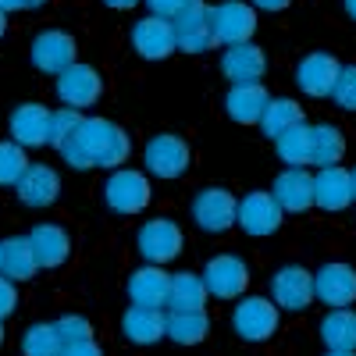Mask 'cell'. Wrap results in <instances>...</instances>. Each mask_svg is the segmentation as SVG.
<instances>
[{
  "mask_svg": "<svg viewBox=\"0 0 356 356\" xmlns=\"http://www.w3.org/2000/svg\"><path fill=\"white\" fill-rule=\"evenodd\" d=\"M114 136V125L104 122V118H86V122L75 129V136L61 146V157L79 168V171H89V168H100V157L107 150V143Z\"/></svg>",
  "mask_w": 356,
  "mask_h": 356,
  "instance_id": "6da1fadb",
  "label": "cell"
},
{
  "mask_svg": "<svg viewBox=\"0 0 356 356\" xmlns=\"http://www.w3.org/2000/svg\"><path fill=\"white\" fill-rule=\"evenodd\" d=\"M211 29H214V43H221L225 50L228 47H243L250 43L253 29H257V11L246 8V4H218L211 8Z\"/></svg>",
  "mask_w": 356,
  "mask_h": 356,
  "instance_id": "7a4b0ae2",
  "label": "cell"
},
{
  "mask_svg": "<svg viewBox=\"0 0 356 356\" xmlns=\"http://www.w3.org/2000/svg\"><path fill=\"white\" fill-rule=\"evenodd\" d=\"M171 25H175L178 50H186V54H203V50H211V47H214L211 8L200 4V0H186V11L178 15Z\"/></svg>",
  "mask_w": 356,
  "mask_h": 356,
  "instance_id": "3957f363",
  "label": "cell"
},
{
  "mask_svg": "<svg viewBox=\"0 0 356 356\" xmlns=\"http://www.w3.org/2000/svg\"><path fill=\"white\" fill-rule=\"evenodd\" d=\"M104 196H107V203L114 207L118 214H139L143 207L150 203V182H146L143 171L122 168V171H114L107 178Z\"/></svg>",
  "mask_w": 356,
  "mask_h": 356,
  "instance_id": "277c9868",
  "label": "cell"
},
{
  "mask_svg": "<svg viewBox=\"0 0 356 356\" xmlns=\"http://www.w3.org/2000/svg\"><path fill=\"white\" fill-rule=\"evenodd\" d=\"M235 332L246 342H264L271 339L275 328H278V307L264 296H246V300L235 307Z\"/></svg>",
  "mask_w": 356,
  "mask_h": 356,
  "instance_id": "5b68a950",
  "label": "cell"
},
{
  "mask_svg": "<svg viewBox=\"0 0 356 356\" xmlns=\"http://www.w3.org/2000/svg\"><path fill=\"white\" fill-rule=\"evenodd\" d=\"M193 218L203 232H225L239 221V203L228 189H203L193 200Z\"/></svg>",
  "mask_w": 356,
  "mask_h": 356,
  "instance_id": "8992f818",
  "label": "cell"
},
{
  "mask_svg": "<svg viewBox=\"0 0 356 356\" xmlns=\"http://www.w3.org/2000/svg\"><path fill=\"white\" fill-rule=\"evenodd\" d=\"M33 65L47 75H57L61 79L68 68H75V40L68 33H57V29H50V33H40L36 43H33Z\"/></svg>",
  "mask_w": 356,
  "mask_h": 356,
  "instance_id": "52a82bcc",
  "label": "cell"
},
{
  "mask_svg": "<svg viewBox=\"0 0 356 356\" xmlns=\"http://www.w3.org/2000/svg\"><path fill=\"white\" fill-rule=\"evenodd\" d=\"M317 300H324L332 310H346L356 300V271L349 264H324L314 275Z\"/></svg>",
  "mask_w": 356,
  "mask_h": 356,
  "instance_id": "ba28073f",
  "label": "cell"
},
{
  "mask_svg": "<svg viewBox=\"0 0 356 356\" xmlns=\"http://www.w3.org/2000/svg\"><path fill=\"white\" fill-rule=\"evenodd\" d=\"M271 296H275V307H282V310H307L310 300L317 296V289H314L310 271L292 264V267H282L271 278Z\"/></svg>",
  "mask_w": 356,
  "mask_h": 356,
  "instance_id": "9c48e42d",
  "label": "cell"
},
{
  "mask_svg": "<svg viewBox=\"0 0 356 356\" xmlns=\"http://www.w3.org/2000/svg\"><path fill=\"white\" fill-rule=\"evenodd\" d=\"M139 253L150 260L154 267L175 260L178 253H182V232H178V225L164 221V218L143 225V232H139Z\"/></svg>",
  "mask_w": 356,
  "mask_h": 356,
  "instance_id": "30bf717a",
  "label": "cell"
},
{
  "mask_svg": "<svg viewBox=\"0 0 356 356\" xmlns=\"http://www.w3.org/2000/svg\"><path fill=\"white\" fill-rule=\"evenodd\" d=\"M246 282H250V275H246V264L239 257H214L203 271L207 292L218 296V300H235V296H243Z\"/></svg>",
  "mask_w": 356,
  "mask_h": 356,
  "instance_id": "8fae6325",
  "label": "cell"
},
{
  "mask_svg": "<svg viewBox=\"0 0 356 356\" xmlns=\"http://www.w3.org/2000/svg\"><path fill=\"white\" fill-rule=\"evenodd\" d=\"M339 75H342V65L332 54H310L300 61V68H296V82H300V89L310 97H332Z\"/></svg>",
  "mask_w": 356,
  "mask_h": 356,
  "instance_id": "7c38bea8",
  "label": "cell"
},
{
  "mask_svg": "<svg viewBox=\"0 0 356 356\" xmlns=\"http://www.w3.org/2000/svg\"><path fill=\"white\" fill-rule=\"evenodd\" d=\"M146 168L157 178H178L189 168V146L178 136H154L146 143Z\"/></svg>",
  "mask_w": 356,
  "mask_h": 356,
  "instance_id": "4fadbf2b",
  "label": "cell"
},
{
  "mask_svg": "<svg viewBox=\"0 0 356 356\" xmlns=\"http://www.w3.org/2000/svg\"><path fill=\"white\" fill-rule=\"evenodd\" d=\"M221 72L232 86H260L264 72H267V57L260 47L243 43V47H228L221 57Z\"/></svg>",
  "mask_w": 356,
  "mask_h": 356,
  "instance_id": "5bb4252c",
  "label": "cell"
},
{
  "mask_svg": "<svg viewBox=\"0 0 356 356\" xmlns=\"http://www.w3.org/2000/svg\"><path fill=\"white\" fill-rule=\"evenodd\" d=\"M129 296L132 307H146V310H164L171 300V278L161 271V267L146 264L129 278Z\"/></svg>",
  "mask_w": 356,
  "mask_h": 356,
  "instance_id": "9a60e30c",
  "label": "cell"
},
{
  "mask_svg": "<svg viewBox=\"0 0 356 356\" xmlns=\"http://www.w3.org/2000/svg\"><path fill=\"white\" fill-rule=\"evenodd\" d=\"M132 43H136L139 57H146V61H161V57H168V54L178 50L175 25H171V22H161V18H143V22H136Z\"/></svg>",
  "mask_w": 356,
  "mask_h": 356,
  "instance_id": "2e32d148",
  "label": "cell"
},
{
  "mask_svg": "<svg viewBox=\"0 0 356 356\" xmlns=\"http://www.w3.org/2000/svg\"><path fill=\"white\" fill-rule=\"evenodd\" d=\"M282 207L271 193H250L243 203H239V225L250 232V235H271L278 232L282 225Z\"/></svg>",
  "mask_w": 356,
  "mask_h": 356,
  "instance_id": "e0dca14e",
  "label": "cell"
},
{
  "mask_svg": "<svg viewBox=\"0 0 356 356\" xmlns=\"http://www.w3.org/2000/svg\"><path fill=\"white\" fill-rule=\"evenodd\" d=\"M271 196L278 200L282 211H292V214H300L307 211V207L314 203V175L307 168H289L275 178V189Z\"/></svg>",
  "mask_w": 356,
  "mask_h": 356,
  "instance_id": "ac0fdd59",
  "label": "cell"
},
{
  "mask_svg": "<svg viewBox=\"0 0 356 356\" xmlns=\"http://www.w3.org/2000/svg\"><path fill=\"white\" fill-rule=\"evenodd\" d=\"M314 203L324 211H346L353 203V175L346 168H321L314 175Z\"/></svg>",
  "mask_w": 356,
  "mask_h": 356,
  "instance_id": "d6986e66",
  "label": "cell"
},
{
  "mask_svg": "<svg viewBox=\"0 0 356 356\" xmlns=\"http://www.w3.org/2000/svg\"><path fill=\"white\" fill-rule=\"evenodd\" d=\"M50 118L54 111H47L43 104H22L15 114H11V136L15 143L22 146H43L50 143Z\"/></svg>",
  "mask_w": 356,
  "mask_h": 356,
  "instance_id": "ffe728a7",
  "label": "cell"
},
{
  "mask_svg": "<svg viewBox=\"0 0 356 356\" xmlns=\"http://www.w3.org/2000/svg\"><path fill=\"white\" fill-rule=\"evenodd\" d=\"M57 93H61V100L72 111H82V107L100 100V75L89 65H75V68H68L61 79H57Z\"/></svg>",
  "mask_w": 356,
  "mask_h": 356,
  "instance_id": "44dd1931",
  "label": "cell"
},
{
  "mask_svg": "<svg viewBox=\"0 0 356 356\" xmlns=\"http://www.w3.org/2000/svg\"><path fill=\"white\" fill-rule=\"evenodd\" d=\"M267 107H271V97H267L264 86H232L228 97H225L228 118H232V122H239V125L264 122Z\"/></svg>",
  "mask_w": 356,
  "mask_h": 356,
  "instance_id": "7402d4cb",
  "label": "cell"
},
{
  "mask_svg": "<svg viewBox=\"0 0 356 356\" xmlns=\"http://www.w3.org/2000/svg\"><path fill=\"white\" fill-rule=\"evenodd\" d=\"M15 193L25 207H50L57 200V193H61V178H57V171L47 168V164H33L22 175Z\"/></svg>",
  "mask_w": 356,
  "mask_h": 356,
  "instance_id": "603a6c76",
  "label": "cell"
},
{
  "mask_svg": "<svg viewBox=\"0 0 356 356\" xmlns=\"http://www.w3.org/2000/svg\"><path fill=\"white\" fill-rule=\"evenodd\" d=\"M0 271H4L8 282H29L40 271L29 235H11V239L0 243Z\"/></svg>",
  "mask_w": 356,
  "mask_h": 356,
  "instance_id": "cb8c5ba5",
  "label": "cell"
},
{
  "mask_svg": "<svg viewBox=\"0 0 356 356\" xmlns=\"http://www.w3.org/2000/svg\"><path fill=\"white\" fill-rule=\"evenodd\" d=\"M125 339H132L136 346H154L157 339L168 335V314L164 310H146V307H132L125 310Z\"/></svg>",
  "mask_w": 356,
  "mask_h": 356,
  "instance_id": "d4e9b609",
  "label": "cell"
},
{
  "mask_svg": "<svg viewBox=\"0 0 356 356\" xmlns=\"http://www.w3.org/2000/svg\"><path fill=\"white\" fill-rule=\"evenodd\" d=\"M29 243H33V253H36V264L40 267H61L68 260V235L57 228V225H36L29 232Z\"/></svg>",
  "mask_w": 356,
  "mask_h": 356,
  "instance_id": "484cf974",
  "label": "cell"
},
{
  "mask_svg": "<svg viewBox=\"0 0 356 356\" xmlns=\"http://www.w3.org/2000/svg\"><path fill=\"white\" fill-rule=\"evenodd\" d=\"M207 285L203 275H175L171 278V300H168V314H203L207 303Z\"/></svg>",
  "mask_w": 356,
  "mask_h": 356,
  "instance_id": "4316f807",
  "label": "cell"
},
{
  "mask_svg": "<svg viewBox=\"0 0 356 356\" xmlns=\"http://www.w3.org/2000/svg\"><path fill=\"white\" fill-rule=\"evenodd\" d=\"M321 339L328 346V353H356V314L332 310L321 321Z\"/></svg>",
  "mask_w": 356,
  "mask_h": 356,
  "instance_id": "83f0119b",
  "label": "cell"
},
{
  "mask_svg": "<svg viewBox=\"0 0 356 356\" xmlns=\"http://www.w3.org/2000/svg\"><path fill=\"white\" fill-rule=\"evenodd\" d=\"M278 157L289 164V168H303V164H310V157H314V125H296L292 132H285L278 143Z\"/></svg>",
  "mask_w": 356,
  "mask_h": 356,
  "instance_id": "f1b7e54d",
  "label": "cell"
},
{
  "mask_svg": "<svg viewBox=\"0 0 356 356\" xmlns=\"http://www.w3.org/2000/svg\"><path fill=\"white\" fill-rule=\"evenodd\" d=\"M296 125H303V107L296 104V100H271V107H267L264 122H260V129L271 136L275 143H278L285 132H292Z\"/></svg>",
  "mask_w": 356,
  "mask_h": 356,
  "instance_id": "f546056e",
  "label": "cell"
},
{
  "mask_svg": "<svg viewBox=\"0 0 356 356\" xmlns=\"http://www.w3.org/2000/svg\"><path fill=\"white\" fill-rule=\"evenodd\" d=\"M342 154H346L342 132L335 125H314V157H310V164H317V168H339Z\"/></svg>",
  "mask_w": 356,
  "mask_h": 356,
  "instance_id": "4dcf8cb0",
  "label": "cell"
},
{
  "mask_svg": "<svg viewBox=\"0 0 356 356\" xmlns=\"http://www.w3.org/2000/svg\"><path fill=\"white\" fill-rule=\"evenodd\" d=\"M211 332L207 314H168V339L178 346H196Z\"/></svg>",
  "mask_w": 356,
  "mask_h": 356,
  "instance_id": "1f68e13d",
  "label": "cell"
},
{
  "mask_svg": "<svg viewBox=\"0 0 356 356\" xmlns=\"http://www.w3.org/2000/svg\"><path fill=\"white\" fill-rule=\"evenodd\" d=\"M25 356H65V342L57 335V324H33L22 339Z\"/></svg>",
  "mask_w": 356,
  "mask_h": 356,
  "instance_id": "d6a6232c",
  "label": "cell"
},
{
  "mask_svg": "<svg viewBox=\"0 0 356 356\" xmlns=\"http://www.w3.org/2000/svg\"><path fill=\"white\" fill-rule=\"evenodd\" d=\"M29 168H33V164L25 161V150L18 143H4V146H0V182H4V186H18Z\"/></svg>",
  "mask_w": 356,
  "mask_h": 356,
  "instance_id": "836d02e7",
  "label": "cell"
},
{
  "mask_svg": "<svg viewBox=\"0 0 356 356\" xmlns=\"http://www.w3.org/2000/svg\"><path fill=\"white\" fill-rule=\"evenodd\" d=\"M86 122L82 118V111H72V107H65V111H54V118H50V143L61 150V146L75 136V129Z\"/></svg>",
  "mask_w": 356,
  "mask_h": 356,
  "instance_id": "e575fe53",
  "label": "cell"
},
{
  "mask_svg": "<svg viewBox=\"0 0 356 356\" xmlns=\"http://www.w3.org/2000/svg\"><path fill=\"white\" fill-rule=\"evenodd\" d=\"M57 335H61L65 349L82 346V342H93V324H89L86 317H79V314H68V317L57 321Z\"/></svg>",
  "mask_w": 356,
  "mask_h": 356,
  "instance_id": "d590c367",
  "label": "cell"
},
{
  "mask_svg": "<svg viewBox=\"0 0 356 356\" xmlns=\"http://www.w3.org/2000/svg\"><path fill=\"white\" fill-rule=\"evenodd\" d=\"M332 100H335L342 111H356V65L342 68V75H339V82H335Z\"/></svg>",
  "mask_w": 356,
  "mask_h": 356,
  "instance_id": "8d00e7d4",
  "label": "cell"
},
{
  "mask_svg": "<svg viewBox=\"0 0 356 356\" xmlns=\"http://www.w3.org/2000/svg\"><path fill=\"white\" fill-rule=\"evenodd\" d=\"M150 18H161V22H175L178 15L186 11V0H154V4H146Z\"/></svg>",
  "mask_w": 356,
  "mask_h": 356,
  "instance_id": "74e56055",
  "label": "cell"
},
{
  "mask_svg": "<svg viewBox=\"0 0 356 356\" xmlns=\"http://www.w3.org/2000/svg\"><path fill=\"white\" fill-rule=\"evenodd\" d=\"M15 303H18V292H15V285L4 278V282H0V314L11 317V314H15Z\"/></svg>",
  "mask_w": 356,
  "mask_h": 356,
  "instance_id": "f35d334b",
  "label": "cell"
},
{
  "mask_svg": "<svg viewBox=\"0 0 356 356\" xmlns=\"http://www.w3.org/2000/svg\"><path fill=\"white\" fill-rule=\"evenodd\" d=\"M65 356H104L97 342H82V346H68Z\"/></svg>",
  "mask_w": 356,
  "mask_h": 356,
  "instance_id": "ab89813d",
  "label": "cell"
},
{
  "mask_svg": "<svg viewBox=\"0 0 356 356\" xmlns=\"http://www.w3.org/2000/svg\"><path fill=\"white\" fill-rule=\"evenodd\" d=\"M253 11H285V0H257Z\"/></svg>",
  "mask_w": 356,
  "mask_h": 356,
  "instance_id": "60d3db41",
  "label": "cell"
},
{
  "mask_svg": "<svg viewBox=\"0 0 356 356\" xmlns=\"http://www.w3.org/2000/svg\"><path fill=\"white\" fill-rule=\"evenodd\" d=\"M346 11H349V15L356 18V0H349V4H346Z\"/></svg>",
  "mask_w": 356,
  "mask_h": 356,
  "instance_id": "b9f144b4",
  "label": "cell"
},
{
  "mask_svg": "<svg viewBox=\"0 0 356 356\" xmlns=\"http://www.w3.org/2000/svg\"><path fill=\"white\" fill-rule=\"evenodd\" d=\"M349 175H353V200H356V168H353Z\"/></svg>",
  "mask_w": 356,
  "mask_h": 356,
  "instance_id": "7bdbcfd3",
  "label": "cell"
},
{
  "mask_svg": "<svg viewBox=\"0 0 356 356\" xmlns=\"http://www.w3.org/2000/svg\"><path fill=\"white\" fill-rule=\"evenodd\" d=\"M328 356H356V353H328Z\"/></svg>",
  "mask_w": 356,
  "mask_h": 356,
  "instance_id": "ee69618b",
  "label": "cell"
}]
</instances>
